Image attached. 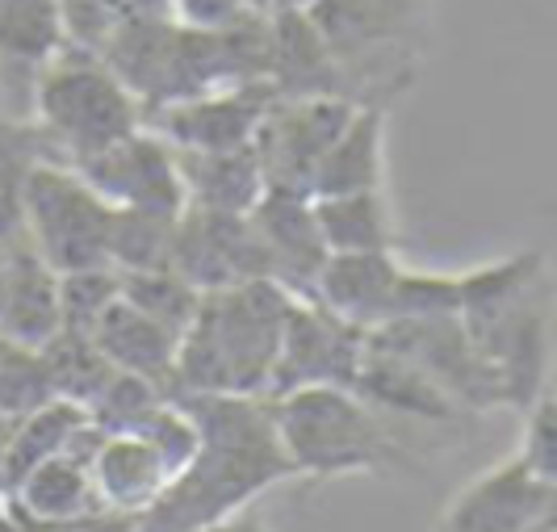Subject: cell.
Wrapping results in <instances>:
<instances>
[{"mask_svg":"<svg viewBox=\"0 0 557 532\" xmlns=\"http://www.w3.org/2000/svg\"><path fill=\"white\" fill-rule=\"evenodd\" d=\"M289 307L294 294L277 281H248L201 294L194 323L176 344V394L264 398Z\"/></svg>","mask_w":557,"mask_h":532,"instance_id":"obj_1","label":"cell"},{"mask_svg":"<svg viewBox=\"0 0 557 532\" xmlns=\"http://www.w3.org/2000/svg\"><path fill=\"white\" fill-rule=\"evenodd\" d=\"M307 17L332 51L348 106L386 110L416 81L423 0H314Z\"/></svg>","mask_w":557,"mask_h":532,"instance_id":"obj_2","label":"cell"},{"mask_svg":"<svg viewBox=\"0 0 557 532\" xmlns=\"http://www.w3.org/2000/svg\"><path fill=\"white\" fill-rule=\"evenodd\" d=\"M29 101L34 135L47 147V160L67 169L143 131L139 101L101 59L76 47H63L38 67L29 81Z\"/></svg>","mask_w":557,"mask_h":532,"instance_id":"obj_3","label":"cell"},{"mask_svg":"<svg viewBox=\"0 0 557 532\" xmlns=\"http://www.w3.org/2000/svg\"><path fill=\"white\" fill-rule=\"evenodd\" d=\"M273 403L277 441L294 474L339 478L407 466L411 457L382 428L377 411L339 386H307Z\"/></svg>","mask_w":557,"mask_h":532,"instance_id":"obj_4","label":"cell"},{"mask_svg":"<svg viewBox=\"0 0 557 532\" xmlns=\"http://www.w3.org/2000/svg\"><path fill=\"white\" fill-rule=\"evenodd\" d=\"M17 210L22 239L59 277L84 269H110L113 206L92 194L76 169L55 160H34L22 176Z\"/></svg>","mask_w":557,"mask_h":532,"instance_id":"obj_5","label":"cell"},{"mask_svg":"<svg viewBox=\"0 0 557 532\" xmlns=\"http://www.w3.org/2000/svg\"><path fill=\"white\" fill-rule=\"evenodd\" d=\"M364 357V332L344 323L339 314L319 307L314 298H294L289 319H285V336L281 352L269 378L264 398L307 391V386H339L352 391L357 386V369Z\"/></svg>","mask_w":557,"mask_h":532,"instance_id":"obj_6","label":"cell"},{"mask_svg":"<svg viewBox=\"0 0 557 532\" xmlns=\"http://www.w3.org/2000/svg\"><path fill=\"white\" fill-rule=\"evenodd\" d=\"M88 189L110 201L113 210H139V214H160V219H181L185 214V181H181V160L156 131H135L122 143L88 156L76 164Z\"/></svg>","mask_w":557,"mask_h":532,"instance_id":"obj_7","label":"cell"},{"mask_svg":"<svg viewBox=\"0 0 557 532\" xmlns=\"http://www.w3.org/2000/svg\"><path fill=\"white\" fill-rule=\"evenodd\" d=\"M357 106L339 97H302V101H273L260 117V131L251 139V151L260 160L269 189L307 194L319 160L327 156L335 135L348 126ZM310 197V194H307Z\"/></svg>","mask_w":557,"mask_h":532,"instance_id":"obj_8","label":"cell"},{"mask_svg":"<svg viewBox=\"0 0 557 532\" xmlns=\"http://www.w3.org/2000/svg\"><path fill=\"white\" fill-rule=\"evenodd\" d=\"M168 269L189 281L197 294L235 289L248 281H273L248 214H214L194 206H185V214L176 219Z\"/></svg>","mask_w":557,"mask_h":532,"instance_id":"obj_9","label":"cell"},{"mask_svg":"<svg viewBox=\"0 0 557 532\" xmlns=\"http://www.w3.org/2000/svg\"><path fill=\"white\" fill-rule=\"evenodd\" d=\"M277 97L269 85H239L201 92L189 101H172L160 110L143 113V126L156 131L172 151L185 156H223V151H248L260 117Z\"/></svg>","mask_w":557,"mask_h":532,"instance_id":"obj_10","label":"cell"},{"mask_svg":"<svg viewBox=\"0 0 557 532\" xmlns=\"http://www.w3.org/2000/svg\"><path fill=\"white\" fill-rule=\"evenodd\" d=\"M436 532H554V482L516 453L453 495Z\"/></svg>","mask_w":557,"mask_h":532,"instance_id":"obj_11","label":"cell"},{"mask_svg":"<svg viewBox=\"0 0 557 532\" xmlns=\"http://www.w3.org/2000/svg\"><path fill=\"white\" fill-rule=\"evenodd\" d=\"M248 219L269 260V277L285 285L294 298H310L314 281L327 264V244L319 235L310 197L289 194V189H264Z\"/></svg>","mask_w":557,"mask_h":532,"instance_id":"obj_12","label":"cell"},{"mask_svg":"<svg viewBox=\"0 0 557 532\" xmlns=\"http://www.w3.org/2000/svg\"><path fill=\"white\" fill-rule=\"evenodd\" d=\"M403 277L407 269L394 252H364V256H327L323 273L314 281V302L339 314L344 323L373 332L398 319L403 307Z\"/></svg>","mask_w":557,"mask_h":532,"instance_id":"obj_13","label":"cell"},{"mask_svg":"<svg viewBox=\"0 0 557 532\" xmlns=\"http://www.w3.org/2000/svg\"><path fill=\"white\" fill-rule=\"evenodd\" d=\"M88 478H92V495L101 511L135 520L164 495L172 470L139 432H101V441L88 457Z\"/></svg>","mask_w":557,"mask_h":532,"instance_id":"obj_14","label":"cell"},{"mask_svg":"<svg viewBox=\"0 0 557 532\" xmlns=\"http://www.w3.org/2000/svg\"><path fill=\"white\" fill-rule=\"evenodd\" d=\"M88 339L97 344V352L113 369L147 378L168 398L176 394V344H181V336H172L156 319H147L143 310L122 302V294H117V302L106 307V314L97 319V327L88 332Z\"/></svg>","mask_w":557,"mask_h":532,"instance_id":"obj_15","label":"cell"},{"mask_svg":"<svg viewBox=\"0 0 557 532\" xmlns=\"http://www.w3.org/2000/svg\"><path fill=\"white\" fill-rule=\"evenodd\" d=\"M63 332L59 314V273L42 264V256L26 239H9V285L0 307V336L26 348H47Z\"/></svg>","mask_w":557,"mask_h":532,"instance_id":"obj_16","label":"cell"},{"mask_svg":"<svg viewBox=\"0 0 557 532\" xmlns=\"http://www.w3.org/2000/svg\"><path fill=\"white\" fill-rule=\"evenodd\" d=\"M386 181V110L377 106H357L348 126L335 135L327 156L310 176L307 194L344 197V194H377Z\"/></svg>","mask_w":557,"mask_h":532,"instance_id":"obj_17","label":"cell"},{"mask_svg":"<svg viewBox=\"0 0 557 532\" xmlns=\"http://www.w3.org/2000/svg\"><path fill=\"white\" fill-rule=\"evenodd\" d=\"M352 394L361 403H369V407H382V411H394V416H411V420H428V423L461 420V407L423 369H416V364L403 361V357H394L386 348H377V344H369V336H364V357H361V369H357Z\"/></svg>","mask_w":557,"mask_h":532,"instance_id":"obj_18","label":"cell"},{"mask_svg":"<svg viewBox=\"0 0 557 532\" xmlns=\"http://www.w3.org/2000/svg\"><path fill=\"white\" fill-rule=\"evenodd\" d=\"M269 26H273V55H269V88H273V97L277 101L339 97L335 59L307 13H269Z\"/></svg>","mask_w":557,"mask_h":532,"instance_id":"obj_19","label":"cell"},{"mask_svg":"<svg viewBox=\"0 0 557 532\" xmlns=\"http://www.w3.org/2000/svg\"><path fill=\"white\" fill-rule=\"evenodd\" d=\"M181 160V181H185V201L194 210H214V214H251L256 201L264 197V172L256 151H223V156H185Z\"/></svg>","mask_w":557,"mask_h":532,"instance_id":"obj_20","label":"cell"},{"mask_svg":"<svg viewBox=\"0 0 557 532\" xmlns=\"http://www.w3.org/2000/svg\"><path fill=\"white\" fill-rule=\"evenodd\" d=\"M314 206V223L327 244V256H364V252H394L398 235H394L391 201L386 194H344V197H310Z\"/></svg>","mask_w":557,"mask_h":532,"instance_id":"obj_21","label":"cell"},{"mask_svg":"<svg viewBox=\"0 0 557 532\" xmlns=\"http://www.w3.org/2000/svg\"><path fill=\"white\" fill-rule=\"evenodd\" d=\"M59 51V0H0V72H26V81H34L38 67Z\"/></svg>","mask_w":557,"mask_h":532,"instance_id":"obj_22","label":"cell"},{"mask_svg":"<svg viewBox=\"0 0 557 532\" xmlns=\"http://www.w3.org/2000/svg\"><path fill=\"white\" fill-rule=\"evenodd\" d=\"M42 352V364H47V382H51V398H63L72 407H81L88 416L92 398L101 394V386L113 378V364L97 352V344L88 336H76V332H59Z\"/></svg>","mask_w":557,"mask_h":532,"instance_id":"obj_23","label":"cell"},{"mask_svg":"<svg viewBox=\"0 0 557 532\" xmlns=\"http://www.w3.org/2000/svg\"><path fill=\"white\" fill-rule=\"evenodd\" d=\"M172 235H176V219L139 214V210H113L110 269H117V273L168 269V260H172Z\"/></svg>","mask_w":557,"mask_h":532,"instance_id":"obj_24","label":"cell"},{"mask_svg":"<svg viewBox=\"0 0 557 532\" xmlns=\"http://www.w3.org/2000/svg\"><path fill=\"white\" fill-rule=\"evenodd\" d=\"M122 281V302L143 310L147 319H156L172 336H185V327L197 314V294L189 281H181L172 269H147V273H117Z\"/></svg>","mask_w":557,"mask_h":532,"instance_id":"obj_25","label":"cell"},{"mask_svg":"<svg viewBox=\"0 0 557 532\" xmlns=\"http://www.w3.org/2000/svg\"><path fill=\"white\" fill-rule=\"evenodd\" d=\"M42 403H51L42 352L0 336V420H22Z\"/></svg>","mask_w":557,"mask_h":532,"instance_id":"obj_26","label":"cell"},{"mask_svg":"<svg viewBox=\"0 0 557 532\" xmlns=\"http://www.w3.org/2000/svg\"><path fill=\"white\" fill-rule=\"evenodd\" d=\"M122 281L117 269H84V273H63L59 277V314H63V332L88 336L97 327V319L106 314L110 302H117Z\"/></svg>","mask_w":557,"mask_h":532,"instance_id":"obj_27","label":"cell"},{"mask_svg":"<svg viewBox=\"0 0 557 532\" xmlns=\"http://www.w3.org/2000/svg\"><path fill=\"white\" fill-rule=\"evenodd\" d=\"M251 9L244 0H168V17L189 29H226L244 22Z\"/></svg>","mask_w":557,"mask_h":532,"instance_id":"obj_28","label":"cell"},{"mask_svg":"<svg viewBox=\"0 0 557 532\" xmlns=\"http://www.w3.org/2000/svg\"><path fill=\"white\" fill-rule=\"evenodd\" d=\"M197 532H269L256 516H226V520H219V524H210V529H197Z\"/></svg>","mask_w":557,"mask_h":532,"instance_id":"obj_29","label":"cell"},{"mask_svg":"<svg viewBox=\"0 0 557 532\" xmlns=\"http://www.w3.org/2000/svg\"><path fill=\"white\" fill-rule=\"evenodd\" d=\"M314 0H269V13H307Z\"/></svg>","mask_w":557,"mask_h":532,"instance_id":"obj_30","label":"cell"},{"mask_svg":"<svg viewBox=\"0 0 557 532\" xmlns=\"http://www.w3.org/2000/svg\"><path fill=\"white\" fill-rule=\"evenodd\" d=\"M4 285H9V239H0V307H4Z\"/></svg>","mask_w":557,"mask_h":532,"instance_id":"obj_31","label":"cell"}]
</instances>
